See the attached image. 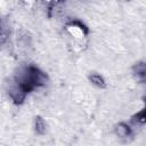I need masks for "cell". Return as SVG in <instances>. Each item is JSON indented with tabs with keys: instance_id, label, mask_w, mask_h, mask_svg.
Listing matches in <instances>:
<instances>
[{
	"instance_id": "8",
	"label": "cell",
	"mask_w": 146,
	"mask_h": 146,
	"mask_svg": "<svg viewBox=\"0 0 146 146\" xmlns=\"http://www.w3.org/2000/svg\"><path fill=\"white\" fill-rule=\"evenodd\" d=\"M1 31H2V29H1V22H0V36H1Z\"/></svg>"
},
{
	"instance_id": "6",
	"label": "cell",
	"mask_w": 146,
	"mask_h": 146,
	"mask_svg": "<svg viewBox=\"0 0 146 146\" xmlns=\"http://www.w3.org/2000/svg\"><path fill=\"white\" fill-rule=\"evenodd\" d=\"M67 26H72V27L79 29V30L82 32V34H88V32H89L88 27H87L81 21H79V19H74V21L68 22V23H67Z\"/></svg>"
},
{
	"instance_id": "1",
	"label": "cell",
	"mask_w": 146,
	"mask_h": 146,
	"mask_svg": "<svg viewBox=\"0 0 146 146\" xmlns=\"http://www.w3.org/2000/svg\"><path fill=\"white\" fill-rule=\"evenodd\" d=\"M48 80V75L43 71H41L35 65L29 64L21 70L13 83L16 84L27 96V94H30L34 89L46 86Z\"/></svg>"
},
{
	"instance_id": "2",
	"label": "cell",
	"mask_w": 146,
	"mask_h": 146,
	"mask_svg": "<svg viewBox=\"0 0 146 146\" xmlns=\"http://www.w3.org/2000/svg\"><path fill=\"white\" fill-rule=\"evenodd\" d=\"M114 133L119 138H128V137L132 136V128L125 122H120L115 125Z\"/></svg>"
},
{
	"instance_id": "7",
	"label": "cell",
	"mask_w": 146,
	"mask_h": 146,
	"mask_svg": "<svg viewBox=\"0 0 146 146\" xmlns=\"http://www.w3.org/2000/svg\"><path fill=\"white\" fill-rule=\"evenodd\" d=\"M131 122L135 123V124H144V122H145V111L140 110L138 113H136L131 117Z\"/></svg>"
},
{
	"instance_id": "5",
	"label": "cell",
	"mask_w": 146,
	"mask_h": 146,
	"mask_svg": "<svg viewBox=\"0 0 146 146\" xmlns=\"http://www.w3.org/2000/svg\"><path fill=\"white\" fill-rule=\"evenodd\" d=\"M89 81H90L94 86H96V87H98V88H100V89L106 88L105 79H104L100 74H97V73H92V74H90V75H89Z\"/></svg>"
},
{
	"instance_id": "4",
	"label": "cell",
	"mask_w": 146,
	"mask_h": 146,
	"mask_svg": "<svg viewBox=\"0 0 146 146\" xmlns=\"http://www.w3.org/2000/svg\"><path fill=\"white\" fill-rule=\"evenodd\" d=\"M34 130H35V132H36L38 135H40V136H42V135L46 133L47 124H46L43 117L40 116V115H36V116L34 117Z\"/></svg>"
},
{
	"instance_id": "3",
	"label": "cell",
	"mask_w": 146,
	"mask_h": 146,
	"mask_svg": "<svg viewBox=\"0 0 146 146\" xmlns=\"http://www.w3.org/2000/svg\"><path fill=\"white\" fill-rule=\"evenodd\" d=\"M132 72L139 82H141V83L145 82V63L144 62L136 63L132 67Z\"/></svg>"
}]
</instances>
